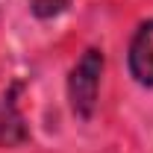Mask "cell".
<instances>
[{"label":"cell","mask_w":153,"mask_h":153,"mask_svg":"<svg viewBox=\"0 0 153 153\" xmlns=\"http://www.w3.org/2000/svg\"><path fill=\"white\" fill-rule=\"evenodd\" d=\"M100 71H103V56L100 50H85L79 62L71 71L68 79V94H71V106L79 118H88L94 112L97 103V88H100Z\"/></svg>","instance_id":"6da1fadb"},{"label":"cell","mask_w":153,"mask_h":153,"mask_svg":"<svg viewBox=\"0 0 153 153\" xmlns=\"http://www.w3.org/2000/svg\"><path fill=\"white\" fill-rule=\"evenodd\" d=\"M130 71L141 85H153V21L138 27L130 44Z\"/></svg>","instance_id":"7a4b0ae2"},{"label":"cell","mask_w":153,"mask_h":153,"mask_svg":"<svg viewBox=\"0 0 153 153\" xmlns=\"http://www.w3.org/2000/svg\"><path fill=\"white\" fill-rule=\"evenodd\" d=\"M68 3L71 0H30V9L36 12L38 18H53V15L68 9Z\"/></svg>","instance_id":"3957f363"}]
</instances>
